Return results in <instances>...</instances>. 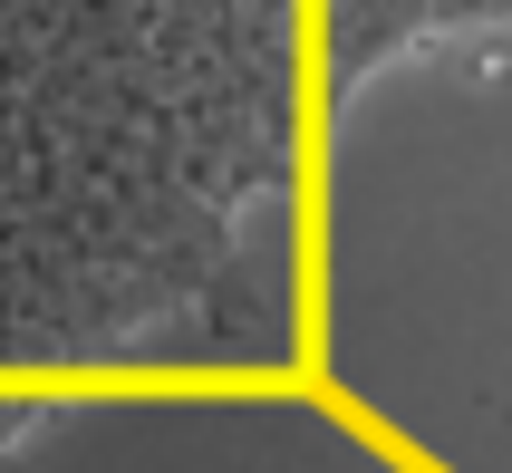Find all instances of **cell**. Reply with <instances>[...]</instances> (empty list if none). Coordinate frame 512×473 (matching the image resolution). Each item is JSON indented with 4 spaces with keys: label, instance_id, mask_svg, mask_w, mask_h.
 I'll return each mask as SVG.
<instances>
[{
    "label": "cell",
    "instance_id": "1",
    "mask_svg": "<svg viewBox=\"0 0 512 473\" xmlns=\"http://www.w3.org/2000/svg\"><path fill=\"white\" fill-rule=\"evenodd\" d=\"M329 20V155L426 97L512 78V0H319Z\"/></svg>",
    "mask_w": 512,
    "mask_h": 473
}]
</instances>
